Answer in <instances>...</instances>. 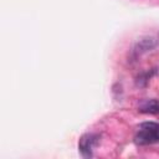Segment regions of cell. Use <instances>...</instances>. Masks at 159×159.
<instances>
[{"label": "cell", "instance_id": "obj_2", "mask_svg": "<svg viewBox=\"0 0 159 159\" xmlns=\"http://www.w3.org/2000/svg\"><path fill=\"white\" fill-rule=\"evenodd\" d=\"M98 135L97 134H93V133H88V134H84L81 139H80V143H78V147H80V150L81 153L84 155V157H91L92 155V150L93 148L96 147L97 142H98Z\"/></svg>", "mask_w": 159, "mask_h": 159}, {"label": "cell", "instance_id": "obj_1", "mask_svg": "<svg viewBox=\"0 0 159 159\" xmlns=\"http://www.w3.org/2000/svg\"><path fill=\"white\" fill-rule=\"evenodd\" d=\"M134 142L139 145H149L159 143V123L144 122L142 123L135 133Z\"/></svg>", "mask_w": 159, "mask_h": 159}, {"label": "cell", "instance_id": "obj_3", "mask_svg": "<svg viewBox=\"0 0 159 159\" xmlns=\"http://www.w3.org/2000/svg\"><path fill=\"white\" fill-rule=\"evenodd\" d=\"M139 112L149 113V114H159V101L157 99H147L140 103Z\"/></svg>", "mask_w": 159, "mask_h": 159}]
</instances>
